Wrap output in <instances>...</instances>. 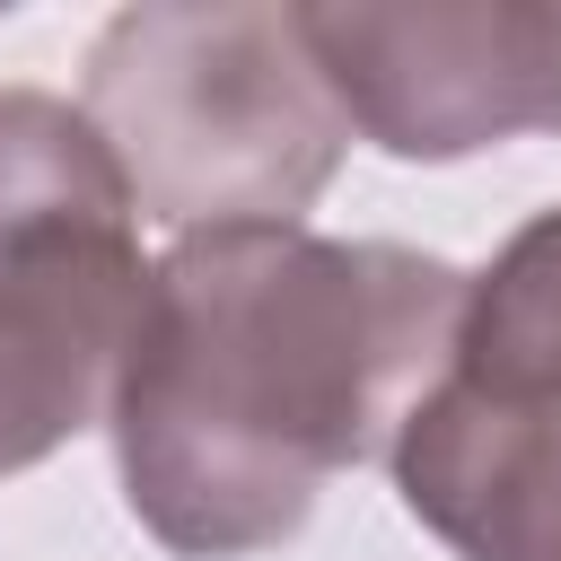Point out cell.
I'll use <instances>...</instances> for the list:
<instances>
[{"label":"cell","mask_w":561,"mask_h":561,"mask_svg":"<svg viewBox=\"0 0 561 561\" xmlns=\"http://www.w3.org/2000/svg\"><path fill=\"white\" fill-rule=\"evenodd\" d=\"M465 272L316 228H210L149 263L105 403L131 517L175 561L280 552L316 491L394 447L447 377Z\"/></svg>","instance_id":"6da1fadb"},{"label":"cell","mask_w":561,"mask_h":561,"mask_svg":"<svg viewBox=\"0 0 561 561\" xmlns=\"http://www.w3.org/2000/svg\"><path fill=\"white\" fill-rule=\"evenodd\" d=\"M79 114L131 184V210L210 228H298L333 184L351 123L272 0H131L88 44Z\"/></svg>","instance_id":"7a4b0ae2"},{"label":"cell","mask_w":561,"mask_h":561,"mask_svg":"<svg viewBox=\"0 0 561 561\" xmlns=\"http://www.w3.org/2000/svg\"><path fill=\"white\" fill-rule=\"evenodd\" d=\"M307 53L386 158L447 167L517 131H561V0H333L298 9Z\"/></svg>","instance_id":"3957f363"},{"label":"cell","mask_w":561,"mask_h":561,"mask_svg":"<svg viewBox=\"0 0 561 561\" xmlns=\"http://www.w3.org/2000/svg\"><path fill=\"white\" fill-rule=\"evenodd\" d=\"M149 263L131 219H44L0 237V482L105 421Z\"/></svg>","instance_id":"277c9868"},{"label":"cell","mask_w":561,"mask_h":561,"mask_svg":"<svg viewBox=\"0 0 561 561\" xmlns=\"http://www.w3.org/2000/svg\"><path fill=\"white\" fill-rule=\"evenodd\" d=\"M386 465L456 561H561V403H500L438 377Z\"/></svg>","instance_id":"5b68a950"},{"label":"cell","mask_w":561,"mask_h":561,"mask_svg":"<svg viewBox=\"0 0 561 561\" xmlns=\"http://www.w3.org/2000/svg\"><path fill=\"white\" fill-rule=\"evenodd\" d=\"M447 377L500 403H561V202L535 210L491 254V272L465 280Z\"/></svg>","instance_id":"8992f818"},{"label":"cell","mask_w":561,"mask_h":561,"mask_svg":"<svg viewBox=\"0 0 561 561\" xmlns=\"http://www.w3.org/2000/svg\"><path fill=\"white\" fill-rule=\"evenodd\" d=\"M44 219H131V184L70 96L0 88V237Z\"/></svg>","instance_id":"52a82bcc"}]
</instances>
